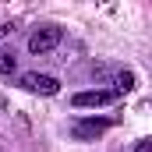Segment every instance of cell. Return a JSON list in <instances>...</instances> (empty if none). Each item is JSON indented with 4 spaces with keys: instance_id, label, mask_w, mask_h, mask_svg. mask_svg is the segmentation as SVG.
<instances>
[{
    "instance_id": "obj_1",
    "label": "cell",
    "mask_w": 152,
    "mask_h": 152,
    "mask_svg": "<svg viewBox=\"0 0 152 152\" xmlns=\"http://www.w3.org/2000/svg\"><path fill=\"white\" fill-rule=\"evenodd\" d=\"M60 36H64V32H60L57 25H42V28H36V32H32V39H28V50H32L36 57H42V53H50V50L60 42Z\"/></svg>"
},
{
    "instance_id": "obj_2",
    "label": "cell",
    "mask_w": 152,
    "mask_h": 152,
    "mask_svg": "<svg viewBox=\"0 0 152 152\" xmlns=\"http://www.w3.org/2000/svg\"><path fill=\"white\" fill-rule=\"evenodd\" d=\"M21 88L25 92H39V96H57L60 92V81L57 78H50V75H21Z\"/></svg>"
},
{
    "instance_id": "obj_3",
    "label": "cell",
    "mask_w": 152,
    "mask_h": 152,
    "mask_svg": "<svg viewBox=\"0 0 152 152\" xmlns=\"http://www.w3.org/2000/svg\"><path fill=\"white\" fill-rule=\"evenodd\" d=\"M117 96H120L117 88H110V92L106 88H96V92H78L71 103H75L78 110H85V106H110V103H117Z\"/></svg>"
},
{
    "instance_id": "obj_4",
    "label": "cell",
    "mask_w": 152,
    "mask_h": 152,
    "mask_svg": "<svg viewBox=\"0 0 152 152\" xmlns=\"http://www.w3.org/2000/svg\"><path fill=\"white\" fill-rule=\"evenodd\" d=\"M106 127H110V120H81V124L71 127V134H75V138H96V134H103Z\"/></svg>"
},
{
    "instance_id": "obj_5",
    "label": "cell",
    "mask_w": 152,
    "mask_h": 152,
    "mask_svg": "<svg viewBox=\"0 0 152 152\" xmlns=\"http://www.w3.org/2000/svg\"><path fill=\"white\" fill-rule=\"evenodd\" d=\"M18 67V60H14V53L11 50H0V75H11Z\"/></svg>"
},
{
    "instance_id": "obj_6",
    "label": "cell",
    "mask_w": 152,
    "mask_h": 152,
    "mask_svg": "<svg viewBox=\"0 0 152 152\" xmlns=\"http://www.w3.org/2000/svg\"><path fill=\"white\" fill-rule=\"evenodd\" d=\"M127 88H134V75L131 71H120L117 75V92H127Z\"/></svg>"
},
{
    "instance_id": "obj_7",
    "label": "cell",
    "mask_w": 152,
    "mask_h": 152,
    "mask_svg": "<svg viewBox=\"0 0 152 152\" xmlns=\"http://www.w3.org/2000/svg\"><path fill=\"white\" fill-rule=\"evenodd\" d=\"M134 152H152V142H138V145H134Z\"/></svg>"
},
{
    "instance_id": "obj_8",
    "label": "cell",
    "mask_w": 152,
    "mask_h": 152,
    "mask_svg": "<svg viewBox=\"0 0 152 152\" xmlns=\"http://www.w3.org/2000/svg\"><path fill=\"white\" fill-rule=\"evenodd\" d=\"M11 32H14L11 25H0V39H7V36H11Z\"/></svg>"
}]
</instances>
